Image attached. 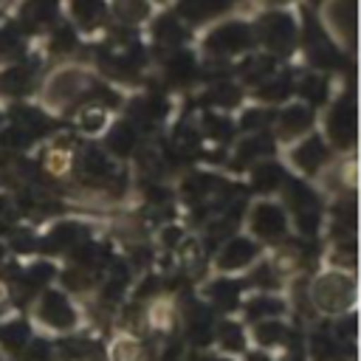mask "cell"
Instances as JSON below:
<instances>
[{"instance_id":"obj_1","label":"cell","mask_w":361,"mask_h":361,"mask_svg":"<svg viewBox=\"0 0 361 361\" xmlns=\"http://www.w3.org/2000/svg\"><path fill=\"white\" fill-rule=\"evenodd\" d=\"M353 296H355V279L350 274L333 271V274H322L313 282V305H319L327 313H338L350 307Z\"/></svg>"},{"instance_id":"obj_2","label":"cell","mask_w":361,"mask_h":361,"mask_svg":"<svg viewBox=\"0 0 361 361\" xmlns=\"http://www.w3.org/2000/svg\"><path fill=\"white\" fill-rule=\"evenodd\" d=\"M87 87V76L76 68H65V71H56L51 79H48V102L51 104H68L73 102L82 90Z\"/></svg>"},{"instance_id":"obj_3","label":"cell","mask_w":361,"mask_h":361,"mask_svg":"<svg viewBox=\"0 0 361 361\" xmlns=\"http://www.w3.org/2000/svg\"><path fill=\"white\" fill-rule=\"evenodd\" d=\"M37 316L42 319V324L56 327V330H68V327L76 324V310H73V305L62 293H45L39 299Z\"/></svg>"},{"instance_id":"obj_4","label":"cell","mask_w":361,"mask_h":361,"mask_svg":"<svg viewBox=\"0 0 361 361\" xmlns=\"http://www.w3.org/2000/svg\"><path fill=\"white\" fill-rule=\"evenodd\" d=\"M259 37L265 39L268 48L274 51H288L296 39V25L288 14H268L262 23H259Z\"/></svg>"},{"instance_id":"obj_5","label":"cell","mask_w":361,"mask_h":361,"mask_svg":"<svg viewBox=\"0 0 361 361\" xmlns=\"http://www.w3.org/2000/svg\"><path fill=\"white\" fill-rule=\"evenodd\" d=\"M248 42H251V31L243 23H226V25L214 28L209 37V48L217 54H237Z\"/></svg>"},{"instance_id":"obj_6","label":"cell","mask_w":361,"mask_h":361,"mask_svg":"<svg viewBox=\"0 0 361 361\" xmlns=\"http://www.w3.org/2000/svg\"><path fill=\"white\" fill-rule=\"evenodd\" d=\"M324 20L330 25V31L347 42H353V31H355V0H330L324 8Z\"/></svg>"},{"instance_id":"obj_7","label":"cell","mask_w":361,"mask_h":361,"mask_svg":"<svg viewBox=\"0 0 361 361\" xmlns=\"http://www.w3.org/2000/svg\"><path fill=\"white\" fill-rule=\"evenodd\" d=\"M254 257H257V245L251 240H245V237H237L223 248V257L217 259V268L220 271H237V268L251 265Z\"/></svg>"},{"instance_id":"obj_8","label":"cell","mask_w":361,"mask_h":361,"mask_svg":"<svg viewBox=\"0 0 361 361\" xmlns=\"http://www.w3.org/2000/svg\"><path fill=\"white\" fill-rule=\"evenodd\" d=\"M251 228L259 234V237H279L285 231V214L279 212V206H271V203H259L254 212H251Z\"/></svg>"},{"instance_id":"obj_9","label":"cell","mask_w":361,"mask_h":361,"mask_svg":"<svg viewBox=\"0 0 361 361\" xmlns=\"http://www.w3.org/2000/svg\"><path fill=\"white\" fill-rule=\"evenodd\" d=\"M324 158H327V147H324V141L322 138H316V135H307L305 141H299L296 144V149H293V161H296V166L302 169V172H316L322 164H324Z\"/></svg>"},{"instance_id":"obj_10","label":"cell","mask_w":361,"mask_h":361,"mask_svg":"<svg viewBox=\"0 0 361 361\" xmlns=\"http://www.w3.org/2000/svg\"><path fill=\"white\" fill-rule=\"evenodd\" d=\"M330 138L333 144H353L355 135V118H353V104H336L330 113Z\"/></svg>"},{"instance_id":"obj_11","label":"cell","mask_w":361,"mask_h":361,"mask_svg":"<svg viewBox=\"0 0 361 361\" xmlns=\"http://www.w3.org/2000/svg\"><path fill=\"white\" fill-rule=\"evenodd\" d=\"M310 127H313L310 110H307V107H302V104L288 107V110L282 113V118H279V133H282L285 138H299V135L310 133Z\"/></svg>"},{"instance_id":"obj_12","label":"cell","mask_w":361,"mask_h":361,"mask_svg":"<svg viewBox=\"0 0 361 361\" xmlns=\"http://www.w3.org/2000/svg\"><path fill=\"white\" fill-rule=\"evenodd\" d=\"M113 11L124 23H141L149 14V3L147 0H113Z\"/></svg>"},{"instance_id":"obj_13","label":"cell","mask_w":361,"mask_h":361,"mask_svg":"<svg viewBox=\"0 0 361 361\" xmlns=\"http://www.w3.org/2000/svg\"><path fill=\"white\" fill-rule=\"evenodd\" d=\"M102 14H104V6L99 0H76L73 3V17L79 20V25L85 28H93L102 23Z\"/></svg>"},{"instance_id":"obj_14","label":"cell","mask_w":361,"mask_h":361,"mask_svg":"<svg viewBox=\"0 0 361 361\" xmlns=\"http://www.w3.org/2000/svg\"><path fill=\"white\" fill-rule=\"evenodd\" d=\"M223 6H226V0H183L180 11L186 17H192V20H203V17L214 14V11H220Z\"/></svg>"},{"instance_id":"obj_15","label":"cell","mask_w":361,"mask_h":361,"mask_svg":"<svg viewBox=\"0 0 361 361\" xmlns=\"http://www.w3.org/2000/svg\"><path fill=\"white\" fill-rule=\"evenodd\" d=\"M23 14L31 23H48L56 14V0H28L25 8H23Z\"/></svg>"},{"instance_id":"obj_16","label":"cell","mask_w":361,"mask_h":361,"mask_svg":"<svg viewBox=\"0 0 361 361\" xmlns=\"http://www.w3.org/2000/svg\"><path fill=\"white\" fill-rule=\"evenodd\" d=\"M262 3H268V6H285V3H290V0H262Z\"/></svg>"},{"instance_id":"obj_17","label":"cell","mask_w":361,"mask_h":361,"mask_svg":"<svg viewBox=\"0 0 361 361\" xmlns=\"http://www.w3.org/2000/svg\"><path fill=\"white\" fill-rule=\"evenodd\" d=\"M220 361H226V358H220Z\"/></svg>"}]
</instances>
